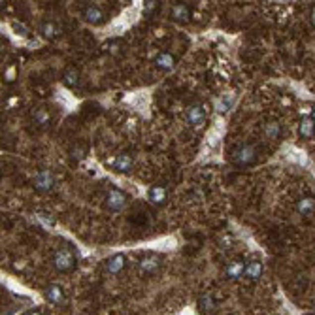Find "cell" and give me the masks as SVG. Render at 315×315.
I'll return each mask as SVG.
<instances>
[{"mask_svg":"<svg viewBox=\"0 0 315 315\" xmlns=\"http://www.w3.org/2000/svg\"><path fill=\"white\" fill-rule=\"evenodd\" d=\"M230 161L234 164H238V166H249V164H253L257 161V149H255V145H251V143L240 145L238 149L232 151Z\"/></svg>","mask_w":315,"mask_h":315,"instance_id":"cell-1","label":"cell"},{"mask_svg":"<svg viewBox=\"0 0 315 315\" xmlns=\"http://www.w3.org/2000/svg\"><path fill=\"white\" fill-rule=\"evenodd\" d=\"M53 266L57 268L59 272H63V274L72 272L74 266H76V257H74V253L66 248L59 249L57 253L53 255Z\"/></svg>","mask_w":315,"mask_h":315,"instance_id":"cell-2","label":"cell"},{"mask_svg":"<svg viewBox=\"0 0 315 315\" xmlns=\"http://www.w3.org/2000/svg\"><path fill=\"white\" fill-rule=\"evenodd\" d=\"M34 189L40 192H49L53 191V187H55V178H53V174L49 172V170H40L36 176H34Z\"/></svg>","mask_w":315,"mask_h":315,"instance_id":"cell-3","label":"cell"},{"mask_svg":"<svg viewBox=\"0 0 315 315\" xmlns=\"http://www.w3.org/2000/svg\"><path fill=\"white\" fill-rule=\"evenodd\" d=\"M185 119H187V123L191 125L192 128H198L200 125H204L206 121V110H204V106L200 104H192L187 108V114H185Z\"/></svg>","mask_w":315,"mask_h":315,"instance_id":"cell-4","label":"cell"},{"mask_svg":"<svg viewBox=\"0 0 315 315\" xmlns=\"http://www.w3.org/2000/svg\"><path fill=\"white\" fill-rule=\"evenodd\" d=\"M106 208L110 211H121L126 206V198H125V194L121 191H117V189H112V191H108L106 194Z\"/></svg>","mask_w":315,"mask_h":315,"instance_id":"cell-5","label":"cell"},{"mask_svg":"<svg viewBox=\"0 0 315 315\" xmlns=\"http://www.w3.org/2000/svg\"><path fill=\"white\" fill-rule=\"evenodd\" d=\"M83 19H85L87 23H91V25H100L106 17H104V11H102L100 6L89 4V6L83 8Z\"/></svg>","mask_w":315,"mask_h":315,"instance_id":"cell-6","label":"cell"},{"mask_svg":"<svg viewBox=\"0 0 315 315\" xmlns=\"http://www.w3.org/2000/svg\"><path fill=\"white\" fill-rule=\"evenodd\" d=\"M115 172H121V174H126L132 170L134 166V161L130 155H126V153H121V155H117L114 159V163H112Z\"/></svg>","mask_w":315,"mask_h":315,"instance_id":"cell-7","label":"cell"},{"mask_svg":"<svg viewBox=\"0 0 315 315\" xmlns=\"http://www.w3.org/2000/svg\"><path fill=\"white\" fill-rule=\"evenodd\" d=\"M44 296H46V300H48V302L57 306L64 300V291H63V287L57 285V283H51V285L44 291Z\"/></svg>","mask_w":315,"mask_h":315,"instance_id":"cell-8","label":"cell"},{"mask_svg":"<svg viewBox=\"0 0 315 315\" xmlns=\"http://www.w3.org/2000/svg\"><path fill=\"white\" fill-rule=\"evenodd\" d=\"M125 264H126V258H125L123 255H114V257H110L106 260V270H108L110 274L117 276V274L123 272Z\"/></svg>","mask_w":315,"mask_h":315,"instance_id":"cell-9","label":"cell"},{"mask_svg":"<svg viewBox=\"0 0 315 315\" xmlns=\"http://www.w3.org/2000/svg\"><path fill=\"white\" fill-rule=\"evenodd\" d=\"M262 272H264V268H262V264L258 260H249L246 264V270H244V276L251 279V281H257V279H260Z\"/></svg>","mask_w":315,"mask_h":315,"instance_id":"cell-10","label":"cell"},{"mask_svg":"<svg viewBox=\"0 0 315 315\" xmlns=\"http://www.w3.org/2000/svg\"><path fill=\"white\" fill-rule=\"evenodd\" d=\"M244 270H246V264L242 260H230L227 268H225V276L229 279H240L244 276Z\"/></svg>","mask_w":315,"mask_h":315,"instance_id":"cell-11","label":"cell"},{"mask_svg":"<svg viewBox=\"0 0 315 315\" xmlns=\"http://www.w3.org/2000/svg\"><path fill=\"white\" fill-rule=\"evenodd\" d=\"M147 200L155 204V206H163L164 202H166V191H164L163 187H151L149 191H147Z\"/></svg>","mask_w":315,"mask_h":315,"instance_id":"cell-12","label":"cell"},{"mask_svg":"<svg viewBox=\"0 0 315 315\" xmlns=\"http://www.w3.org/2000/svg\"><path fill=\"white\" fill-rule=\"evenodd\" d=\"M159 260L155 257H147V258H142L140 262H138V270L142 272V274H155L157 270H159Z\"/></svg>","mask_w":315,"mask_h":315,"instance_id":"cell-13","label":"cell"},{"mask_svg":"<svg viewBox=\"0 0 315 315\" xmlns=\"http://www.w3.org/2000/svg\"><path fill=\"white\" fill-rule=\"evenodd\" d=\"M174 64H176V59L170 53H159L155 57V66L159 68V70H172Z\"/></svg>","mask_w":315,"mask_h":315,"instance_id":"cell-14","label":"cell"},{"mask_svg":"<svg viewBox=\"0 0 315 315\" xmlns=\"http://www.w3.org/2000/svg\"><path fill=\"white\" fill-rule=\"evenodd\" d=\"M32 121H34V125H38V126H46L51 121V115H49V112L46 108H38V110L32 112Z\"/></svg>","mask_w":315,"mask_h":315,"instance_id":"cell-15","label":"cell"},{"mask_svg":"<svg viewBox=\"0 0 315 315\" xmlns=\"http://www.w3.org/2000/svg\"><path fill=\"white\" fill-rule=\"evenodd\" d=\"M172 17L176 21H189L191 19V10L185 6V4H176L172 8Z\"/></svg>","mask_w":315,"mask_h":315,"instance_id":"cell-16","label":"cell"},{"mask_svg":"<svg viewBox=\"0 0 315 315\" xmlns=\"http://www.w3.org/2000/svg\"><path fill=\"white\" fill-rule=\"evenodd\" d=\"M63 81L66 87H76L79 83V72L76 68H66L64 74H63Z\"/></svg>","mask_w":315,"mask_h":315,"instance_id":"cell-17","label":"cell"},{"mask_svg":"<svg viewBox=\"0 0 315 315\" xmlns=\"http://www.w3.org/2000/svg\"><path fill=\"white\" fill-rule=\"evenodd\" d=\"M40 32H42V36H44V38L53 40L59 34V29H57V25H55L53 21H46V23H42Z\"/></svg>","mask_w":315,"mask_h":315,"instance_id":"cell-18","label":"cell"},{"mask_svg":"<svg viewBox=\"0 0 315 315\" xmlns=\"http://www.w3.org/2000/svg\"><path fill=\"white\" fill-rule=\"evenodd\" d=\"M315 132V121L314 119H302V123H300V136L302 138H312Z\"/></svg>","mask_w":315,"mask_h":315,"instance_id":"cell-19","label":"cell"},{"mask_svg":"<svg viewBox=\"0 0 315 315\" xmlns=\"http://www.w3.org/2000/svg\"><path fill=\"white\" fill-rule=\"evenodd\" d=\"M314 208H315V202L312 200V198H300L298 204H296V210L300 211L302 215H310V213L314 211Z\"/></svg>","mask_w":315,"mask_h":315,"instance_id":"cell-20","label":"cell"},{"mask_svg":"<svg viewBox=\"0 0 315 315\" xmlns=\"http://www.w3.org/2000/svg\"><path fill=\"white\" fill-rule=\"evenodd\" d=\"M264 134H266L268 140H277L279 134H281V126L277 123H268L266 126H264Z\"/></svg>","mask_w":315,"mask_h":315,"instance_id":"cell-21","label":"cell"},{"mask_svg":"<svg viewBox=\"0 0 315 315\" xmlns=\"http://www.w3.org/2000/svg\"><path fill=\"white\" fill-rule=\"evenodd\" d=\"M198 304H200L202 312H210V310H213V306H215V300H213L210 295H204V296H200Z\"/></svg>","mask_w":315,"mask_h":315,"instance_id":"cell-22","label":"cell"},{"mask_svg":"<svg viewBox=\"0 0 315 315\" xmlns=\"http://www.w3.org/2000/svg\"><path fill=\"white\" fill-rule=\"evenodd\" d=\"M11 29H13V32H15L17 36H23V38L29 36V30L25 29V25H21V23H11Z\"/></svg>","mask_w":315,"mask_h":315,"instance_id":"cell-23","label":"cell"},{"mask_svg":"<svg viewBox=\"0 0 315 315\" xmlns=\"http://www.w3.org/2000/svg\"><path fill=\"white\" fill-rule=\"evenodd\" d=\"M230 104H232L230 96H225V98H223V100L219 102V112H221V114H223V112H227V110L230 108Z\"/></svg>","mask_w":315,"mask_h":315,"instance_id":"cell-24","label":"cell"},{"mask_svg":"<svg viewBox=\"0 0 315 315\" xmlns=\"http://www.w3.org/2000/svg\"><path fill=\"white\" fill-rule=\"evenodd\" d=\"M38 219L42 221V223H44V225H46V227H49V225H53V221H51V219H48V217H46V215H44V213H40V215H38Z\"/></svg>","mask_w":315,"mask_h":315,"instance_id":"cell-25","label":"cell"},{"mask_svg":"<svg viewBox=\"0 0 315 315\" xmlns=\"http://www.w3.org/2000/svg\"><path fill=\"white\" fill-rule=\"evenodd\" d=\"M155 8V2H145V11H151Z\"/></svg>","mask_w":315,"mask_h":315,"instance_id":"cell-26","label":"cell"},{"mask_svg":"<svg viewBox=\"0 0 315 315\" xmlns=\"http://www.w3.org/2000/svg\"><path fill=\"white\" fill-rule=\"evenodd\" d=\"M312 23L315 25V8H314V11H312Z\"/></svg>","mask_w":315,"mask_h":315,"instance_id":"cell-27","label":"cell"},{"mask_svg":"<svg viewBox=\"0 0 315 315\" xmlns=\"http://www.w3.org/2000/svg\"><path fill=\"white\" fill-rule=\"evenodd\" d=\"M312 119H314V121H315V108H314V117H312Z\"/></svg>","mask_w":315,"mask_h":315,"instance_id":"cell-28","label":"cell"},{"mask_svg":"<svg viewBox=\"0 0 315 315\" xmlns=\"http://www.w3.org/2000/svg\"><path fill=\"white\" fill-rule=\"evenodd\" d=\"M32 315H38V314H32Z\"/></svg>","mask_w":315,"mask_h":315,"instance_id":"cell-29","label":"cell"}]
</instances>
